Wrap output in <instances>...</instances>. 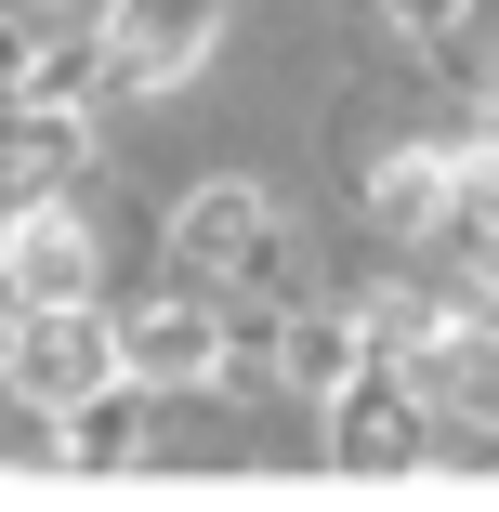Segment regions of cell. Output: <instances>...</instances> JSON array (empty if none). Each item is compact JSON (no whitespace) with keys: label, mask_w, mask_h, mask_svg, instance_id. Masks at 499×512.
Wrapping results in <instances>:
<instances>
[{"label":"cell","mask_w":499,"mask_h":512,"mask_svg":"<svg viewBox=\"0 0 499 512\" xmlns=\"http://www.w3.org/2000/svg\"><path fill=\"white\" fill-rule=\"evenodd\" d=\"M355 368H368L355 316H289V329H276V381H289V394H342Z\"/></svg>","instance_id":"9c48e42d"},{"label":"cell","mask_w":499,"mask_h":512,"mask_svg":"<svg viewBox=\"0 0 499 512\" xmlns=\"http://www.w3.org/2000/svg\"><path fill=\"white\" fill-rule=\"evenodd\" d=\"M27 302H92V237L53 211H14L0 237V316H27Z\"/></svg>","instance_id":"5b68a950"},{"label":"cell","mask_w":499,"mask_h":512,"mask_svg":"<svg viewBox=\"0 0 499 512\" xmlns=\"http://www.w3.org/2000/svg\"><path fill=\"white\" fill-rule=\"evenodd\" d=\"M447 329H460V316H447L434 289H381L368 316H355V342H368V368H408V381L434 368V342H447Z\"/></svg>","instance_id":"ba28073f"},{"label":"cell","mask_w":499,"mask_h":512,"mask_svg":"<svg viewBox=\"0 0 499 512\" xmlns=\"http://www.w3.org/2000/svg\"><path fill=\"white\" fill-rule=\"evenodd\" d=\"M14 79H27V27L0 14V106H14Z\"/></svg>","instance_id":"9a60e30c"},{"label":"cell","mask_w":499,"mask_h":512,"mask_svg":"<svg viewBox=\"0 0 499 512\" xmlns=\"http://www.w3.org/2000/svg\"><path fill=\"white\" fill-rule=\"evenodd\" d=\"M381 14H394V27H408V40H447V27L473 14V0H381Z\"/></svg>","instance_id":"5bb4252c"},{"label":"cell","mask_w":499,"mask_h":512,"mask_svg":"<svg viewBox=\"0 0 499 512\" xmlns=\"http://www.w3.org/2000/svg\"><path fill=\"white\" fill-rule=\"evenodd\" d=\"M53 434H66L79 473H119V460H145V394L132 381H92L79 407H53Z\"/></svg>","instance_id":"52a82bcc"},{"label":"cell","mask_w":499,"mask_h":512,"mask_svg":"<svg viewBox=\"0 0 499 512\" xmlns=\"http://www.w3.org/2000/svg\"><path fill=\"white\" fill-rule=\"evenodd\" d=\"M184 263L197 276H263L276 263V211H263L250 184H197L184 197Z\"/></svg>","instance_id":"8992f818"},{"label":"cell","mask_w":499,"mask_h":512,"mask_svg":"<svg viewBox=\"0 0 499 512\" xmlns=\"http://www.w3.org/2000/svg\"><path fill=\"white\" fill-rule=\"evenodd\" d=\"M421 434H434V407H421L408 368H355V381L329 394V460H342V473H421V460H434Z\"/></svg>","instance_id":"3957f363"},{"label":"cell","mask_w":499,"mask_h":512,"mask_svg":"<svg viewBox=\"0 0 499 512\" xmlns=\"http://www.w3.org/2000/svg\"><path fill=\"white\" fill-rule=\"evenodd\" d=\"M14 92H27V106H92V92H106V40H92V27L79 40H27V79Z\"/></svg>","instance_id":"8fae6325"},{"label":"cell","mask_w":499,"mask_h":512,"mask_svg":"<svg viewBox=\"0 0 499 512\" xmlns=\"http://www.w3.org/2000/svg\"><path fill=\"white\" fill-rule=\"evenodd\" d=\"M421 394H447V407H473V421L499 434V316H486V329L460 316V329L434 342V368H421Z\"/></svg>","instance_id":"30bf717a"},{"label":"cell","mask_w":499,"mask_h":512,"mask_svg":"<svg viewBox=\"0 0 499 512\" xmlns=\"http://www.w3.org/2000/svg\"><path fill=\"white\" fill-rule=\"evenodd\" d=\"M14 342H0V381H14L40 421L53 407H79L92 381H119V329L92 316V302H27V316H0Z\"/></svg>","instance_id":"6da1fadb"},{"label":"cell","mask_w":499,"mask_h":512,"mask_svg":"<svg viewBox=\"0 0 499 512\" xmlns=\"http://www.w3.org/2000/svg\"><path fill=\"white\" fill-rule=\"evenodd\" d=\"M224 368V316L197 289H171V302H132L119 316V381H145V394H171V381H211Z\"/></svg>","instance_id":"277c9868"},{"label":"cell","mask_w":499,"mask_h":512,"mask_svg":"<svg viewBox=\"0 0 499 512\" xmlns=\"http://www.w3.org/2000/svg\"><path fill=\"white\" fill-rule=\"evenodd\" d=\"M106 92H171V79H197L211 66V40H224V0H106Z\"/></svg>","instance_id":"7a4b0ae2"},{"label":"cell","mask_w":499,"mask_h":512,"mask_svg":"<svg viewBox=\"0 0 499 512\" xmlns=\"http://www.w3.org/2000/svg\"><path fill=\"white\" fill-rule=\"evenodd\" d=\"M434 237H460V250L499 237V145H486V158H447V224H434Z\"/></svg>","instance_id":"7c38bea8"},{"label":"cell","mask_w":499,"mask_h":512,"mask_svg":"<svg viewBox=\"0 0 499 512\" xmlns=\"http://www.w3.org/2000/svg\"><path fill=\"white\" fill-rule=\"evenodd\" d=\"M381 224L434 237V224H447V158H381Z\"/></svg>","instance_id":"4fadbf2b"},{"label":"cell","mask_w":499,"mask_h":512,"mask_svg":"<svg viewBox=\"0 0 499 512\" xmlns=\"http://www.w3.org/2000/svg\"><path fill=\"white\" fill-rule=\"evenodd\" d=\"M486 289H499V237H486Z\"/></svg>","instance_id":"2e32d148"}]
</instances>
